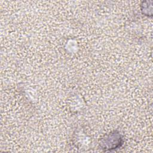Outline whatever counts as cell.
Instances as JSON below:
<instances>
[{
  "label": "cell",
  "instance_id": "1",
  "mask_svg": "<svg viewBox=\"0 0 153 153\" xmlns=\"http://www.w3.org/2000/svg\"><path fill=\"white\" fill-rule=\"evenodd\" d=\"M103 142L102 143L103 144L104 146H102V148L105 151H111V149H116L122 144L121 135L116 132L109 134L105 137V139H103Z\"/></svg>",
  "mask_w": 153,
  "mask_h": 153
}]
</instances>
